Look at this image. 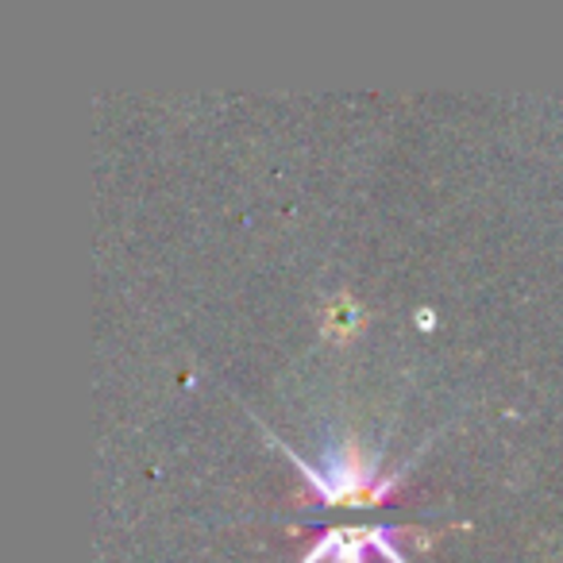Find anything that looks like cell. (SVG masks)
<instances>
[{
  "label": "cell",
  "instance_id": "cell-2",
  "mask_svg": "<svg viewBox=\"0 0 563 563\" xmlns=\"http://www.w3.org/2000/svg\"><path fill=\"white\" fill-rule=\"evenodd\" d=\"M360 321H363V313H360V306H355L352 294H336V298L324 306L321 329L329 332L332 340H347L355 329H360Z\"/></svg>",
  "mask_w": 563,
  "mask_h": 563
},
{
  "label": "cell",
  "instance_id": "cell-1",
  "mask_svg": "<svg viewBox=\"0 0 563 563\" xmlns=\"http://www.w3.org/2000/svg\"><path fill=\"white\" fill-rule=\"evenodd\" d=\"M306 467V463H301ZM309 483L317 486L324 501H347V506H375L394 490L398 475H375V463L355 444L340 448V455L329 463V471H309Z\"/></svg>",
  "mask_w": 563,
  "mask_h": 563
}]
</instances>
